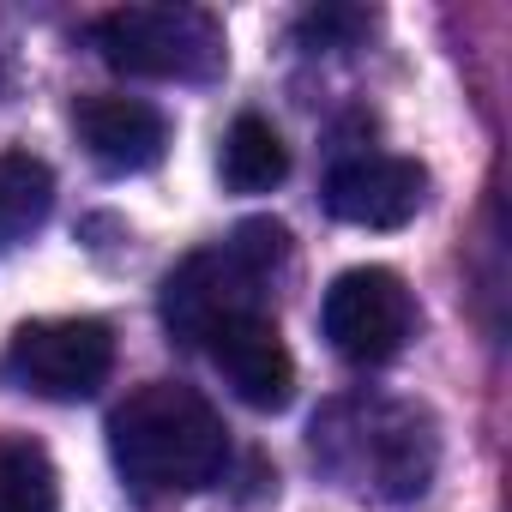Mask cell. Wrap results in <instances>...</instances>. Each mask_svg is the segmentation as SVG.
I'll list each match as a JSON object with an SVG mask.
<instances>
[{"instance_id":"obj_2","label":"cell","mask_w":512,"mask_h":512,"mask_svg":"<svg viewBox=\"0 0 512 512\" xmlns=\"http://www.w3.org/2000/svg\"><path fill=\"white\" fill-rule=\"evenodd\" d=\"M290 272V229L278 217H247L229 241L199 247L163 278V326L181 344H205L235 314H266L272 284Z\"/></svg>"},{"instance_id":"obj_11","label":"cell","mask_w":512,"mask_h":512,"mask_svg":"<svg viewBox=\"0 0 512 512\" xmlns=\"http://www.w3.org/2000/svg\"><path fill=\"white\" fill-rule=\"evenodd\" d=\"M55 211V169L31 151H0V247H19Z\"/></svg>"},{"instance_id":"obj_6","label":"cell","mask_w":512,"mask_h":512,"mask_svg":"<svg viewBox=\"0 0 512 512\" xmlns=\"http://www.w3.org/2000/svg\"><path fill=\"white\" fill-rule=\"evenodd\" d=\"M115 368V332L91 314H67V320H31L13 332L7 344V374L55 404H79L91 398Z\"/></svg>"},{"instance_id":"obj_10","label":"cell","mask_w":512,"mask_h":512,"mask_svg":"<svg viewBox=\"0 0 512 512\" xmlns=\"http://www.w3.org/2000/svg\"><path fill=\"white\" fill-rule=\"evenodd\" d=\"M217 169L235 193H272L290 175V145L266 115H235L217 151Z\"/></svg>"},{"instance_id":"obj_8","label":"cell","mask_w":512,"mask_h":512,"mask_svg":"<svg viewBox=\"0 0 512 512\" xmlns=\"http://www.w3.org/2000/svg\"><path fill=\"white\" fill-rule=\"evenodd\" d=\"M428 199V169L416 157L362 151L326 175V211L356 229H404Z\"/></svg>"},{"instance_id":"obj_5","label":"cell","mask_w":512,"mask_h":512,"mask_svg":"<svg viewBox=\"0 0 512 512\" xmlns=\"http://www.w3.org/2000/svg\"><path fill=\"white\" fill-rule=\"evenodd\" d=\"M320 326H326V344L350 368H380L410 344L416 296L386 266H350V272L332 278V290L320 302Z\"/></svg>"},{"instance_id":"obj_7","label":"cell","mask_w":512,"mask_h":512,"mask_svg":"<svg viewBox=\"0 0 512 512\" xmlns=\"http://www.w3.org/2000/svg\"><path fill=\"white\" fill-rule=\"evenodd\" d=\"M199 350L211 356V368L229 380V392L247 410H266V416L290 410V398H296V356H290V344H284L272 314H235Z\"/></svg>"},{"instance_id":"obj_3","label":"cell","mask_w":512,"mask_h":512,"mask_svg":"<svg viewBox=\"0 0 512 512\" xmlns=\"http://www.w3.org/2000/svg\"><path fill=\"white\" fill-rule=\"evenodd\" d=\"M314 458L362 494L416 500L434 482L440 440H434L428 410H416V404L350 398V404H332L314 422Z\"/></svg>"},{"instance_id":"obj_9","label":"cell","mask_w":512,"mask_h":512,"mask_svg":"<svg viewBox=\"0 0 512 512\" xmlns=\"http://www.w3.org/2000/svg\"><path fill=\"white\" fill-rule=\"evenodd\" d=\"M73 133L79 145L91 151L97 169L109 175H139V169H157L163 163V145H169V121L157 103L145 97H121V91H91L73 103Z\"/></svg>"},{"instance_id":"obj_12","label":"cell","mask_w":512,"mask_h":512,"mask_svg":"<svg viewBox=\"0 0 512 512\" xmlns=\"http://www.w3.org/2000/svg\"><path fill=\"white\" fill-rule=\"evenodd\" d=\"M0 512H61V476L31 434H0Z\"/></svg>"},{"instance_id":"obj_4","label":"cell","mask_w":512,"mask_h":512,"mask_svg":"<svg viewBox=\"0 0 512 512\" xmlns=\"http://www.w3.org/2000/svg\"><path fill=\"white\" fill-rule=\"evenodd\" d=\"M85 37H91L97 61L127 79L199 85V79H217L229 61L223 25L205 7H175V0H163V7H115Z\"/></svg>"},{"instance_id":"obj_1","label":"cell","mask_w":512,"mask_h":512,"mask_svg":"<svg viewBox=\"0 0 512 512\" xmlns=\"http://www.w3.org/2000/svg\"><path fill=\"white\" fill-rule=\"evenodd\" d=\"M109 452L139 494H199L229 464V428L199 386L145 380L109 410Z\"/></svg>"},{"instance_id":"obj_13","label":"cell","mask_w":512,"mask_h":512,"mask_svg":"<svg viewBox=\"0 0 512 512\" xmlns=\"http://www.w3.org/2000/svg\"><path fill=\"white\" fill-rule=\"evenodd\" d=\"M368 31H374V13H362V7H314L296 19L302 49H356Z\"/></svg>"}]
</instances>
